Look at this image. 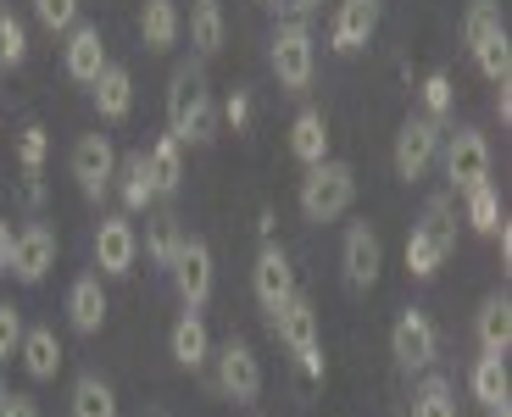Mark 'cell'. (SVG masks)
<instances>
[{"mask_svg":"<svg viewBox=\"0 0 512 417\" xmlns=\"http://www.w3.org/2000/svg\"><path fill=\"white\" fill-rule=\"evenodd\" d=\"M351 201H357V173H351V162H312L307 178H301V217L307 223H334L340 212H351Z\"/></svg>","mask_w":512,"mask_h":417,"instance_id":"obj_2","label":"cell"},{"mask_svg":"<svg viewBox=\"0 0 512 417\" xmlns=\"http://www.w3.org/2000/svg\"><path fill=\"white\" fill-rule=\"evenodd\" d=\"M212 362H218V390L229 395L234 406H251L256 395H262V362H256V351L245 340H223L218 351H212Z\"/></svg>","mask_w":512,"mask_h":417,"instance_id":"obj_6","label":"cell"},{"mask_svg":"<svg viewBox=\"0 0 512 417\" xmlns=\"http://www.w3.org/2000/svg\"><path fill=\"white\" fill-rule=\"evenodd\" d=\"M490 417H512V412H507V401H501V406H490Z\"/></svg>","mask_w":512,"mask_h":417,"instance_id":"obj_46","label":"cell"},{"mask_svg":"<svg viewBox=\"0 0 512 417\" xmlns=\"http://www.w3.org/2000/svg\"><path fill=\"white\" fill-rule=\"evenodd\" d=\"M290 151H295V162H323L329 156V117L323 112H295V123H290Z\"/></svg>","mask_w":512,"mask_h":417,"instance_id":"obj_25","label":"cell"},{"mask_svg":"<svg viewBox=\"0 0 512 417\" xmlns=\"http://www.w3.org/2000/svg\"><path fill=\"white\" fill-rule=\"evenodd\" d=\"M90 89H95V112H101L106 123H123V117L134 112V73H128V67L106 62Z\"/></svg>","mask_w":512,"mask_h":417,"instance_id":"obj_19","label":"cell"},{"mask_svg":"<svg viewBox=\"0 0 512 417\" xmlns=\"http://www.w3.org/2000/svg\"><path fill=\"white\" fill-rule=\"evenodd\" d=\"M468 390H474V401H485V406H501L507 401V356H479L474 362V373H468Z\"/></svg>","mask_w":512,"mask_h":417,"instance_id":"obj_28","label":"cell"},{"mask_svg":"<svg viewBox=\"0 0 512 417\" xmlns=\"http://www.w3.org/2000/svg\"><path fill=\"white\" fill-rule=\"evenodd\" d=\"M167 351H173V362L179 367H206L212 362V334H206V323L195 312H184L179 323H173V334H167Z\"/></svg>","mask_w":512,"mask_h":417,"instance_id":"obj_21","label":"cell"},{"mask_svg":"<svg viewBox=\"0 0 512 417\" xmlns=\"http://www.w3.org/2000/svg\"><path fill=\"white\" fill-rule=\"evenodd\" d=\"M273 323V334H279L284 345H290V356H295V367L307 373V379H323V345H318V312H312V301L301 290L290 295V301L279 306V312L268 317Z\"/></svg>","mask_w":512,"mask_h":417,"instance_id":"obj_4","label":"cell"},{"mask_svg":"<svg viewBox=\"0 0 512 417\" xmlns=\"http://www.w3.org/2000/svg\"><path fill=\"white\" fill-rule=\"evenodd\" d=\"M117 195H123V212H145V206L156 201V184H151V173H145V151H128V156H117Z\"/></svg>","mask_w":512,"mask_h":417,"instance_id":"obj_23","label":"cell"},{"mask_svg":"<svg viewBox=\"0 0 512 417\" xmlns=\"http://www.w3.org/2000/svg\"><path fill=\"white\" fill-rule=\"evenodd\" d=\"M440 156V123L435 117H407L396 134V178H407V184H418L429 167H435Z\"/></svg>","mask_w":512,"mask_h":417,"instance_id":"obj_8","label":"cell"},{"mask_svg":"<svg viewBox=\"0 0 512 417\" xmlns=\"http://www.w3.org/2000/svg\"><path fill=\"white\" fill-rule=\"evenodd\" d=\"M251 290H256V306H262V312H279L284 301H290L295 295V267H290V256L279 251V245H262V251H256V267H251Z\"/></svg>","mask_w":512,"mask_h":417,"instance_id":"obj_11","label":"cell"},{"mask_svg":"<svg viewBox=\"0 0 512 417\" xmlns=\"http://www.w3.org/2000/svg\"><path fill=\"white\" fill-rule=\"evenodd\" d=\"M462 201H468V223L479 228V234H496L507 217H501V195H496V184H474V190H462Z\"/></svg>","mask_w":512,"mask_h":417,"instance_id":"obj_31","label":"cell"},{"mask_svg":"<svg viewBox=\"0 0 512 417\" xmlns=\"http://www.w3.org/2000/svg\"><path fill=\"white\" fill-rule=\"evenodd\" d=\"M12 256H17V234H12V223L0 217V273H12Z\"/></svg>","mask_w":512,"mask_h":417,"instance_id":"obj_42","label":"cell"},{"mask_svg":"<svg viewBox=\"0 0 512 417\" xmlns=\"http://www.w3.org/2000/svg\"><path fill=\"white\" fill-rule=\"evenodd\" d=\"M34 17L51 28V34H67V28L78 23V0H34Z\"/></svg>","mask_w":512,"mask_h":417,"instance_id":"obj_37","label":"cell"},{"mask_svg":"<svg viewBox=\"0 0 512 417\" xmlns=\"http://www.w3.org/2000/svg\"><path fill=\"white\" fill-rule=\"evenodd\" d=\"M17 356H23L28 379H56L62 373V340H56L51 329H23V345H17Z\"/></svg>","mask_w":512,"mask_h":417,"instance_id":"obj_24","label":"cell"},{"mask_svg":"<svg viewBox=\"0 0 512 417\" xmlns=\"http://www.w3.org/2000/svg\"><path fill=\"white\" fill-rule=\"evenodd\" d=\"M184 34V17L173 0H145V12H140V39H145V51H173Z\"/></svg>","mask_w":512,"mask_h":417,"instance_id":"obj_22","label":"cell"},{"mask_svg":"<svg viewBox=\"0 0 512 417\" xmlns=\"http://www.w3.org/2000/svg\"><path fill=\"white\" fill-rule=\"evenodd\" d=\"M474 340H479L485 356H507V345H512V301L507 295H485V301H479Z\"/></svg>","mask_w":512,"mask_h":417,"instance_id":"obj_18","label":"cell"},{"mask_svg":"<svg viewBox=\"0 0 512 417\" xmlns=\"http://www.w3.org/2000/svg\"><path fill=\"white\" fill-rule=\"evenodd\" d=\"M474 62H479V73H485L490 84H507L512 78V39H507V28L490 34L485 45H474Z\"/></svg>","mask_w":512,"mask_h":417,"instance_id":"obj_33","label":"cell"},{"mask_svg":"<svg viewBox=\"0 0 512 417\" xmlns=\"http://www.w3.org/2000/svg\"><path fill=\"white\" fill-rule=\"evenodd\" d=\"M379 12H384V0H340V12H334V23H329V45L340 56L362 51L373 39V28H379Z\"/></svg>","mask_w":512,"mask_h":417,"instance_id":"obj_14","label":"cell"},{"mask_svg":"<svg viewBox=\"0 0 512 417\" xmlns=\"http://www.w3.org/2000/svg\"><path fill=\"white\" fill-rule=\"evenodd\" d=\"M45 151H51V139H45V128H23V167H28V173H39Z\"/></svg>","mask_w":512,"mask_h":417,"instance_id":"obj_39","label":"cell"},{"mask_svg":"<svg viewBox=\"0 0 512 417\" xmlns=\"http://www.w3.org/2000/svg\"><path fill=\"white\" fill-rule=\"evenodd\" d=\"M167 134L179 139V145H206V139L218 134V101L206 89L201 62L173 67V78H167Z\"/></svg>","mask_w":512,"mask_h":417,"instance_id":"obj_1","label":"cell"},{"mask_svg":"<svg viewBox=\"0 0 512 417\" xmlns=\"http://www.w3.org/2000/svg\"><path fill=\"white\" fill-rule=\"evenodd\" d=\"M390 356H396L407 373H429V367H435L440 334H435V323H429V312L407 306V312L396 317V329H390Z\"/></svg>","mask_w":512,"mask_h":417,"instance_id":"obj_5","label":"cell"},{"mask_svg":"<svg viewBox=\"0 0 512 417\" xmlns=\"http://www.w3.org/2000/svg\"><path fill=\"white\" fill-rule=\"evenodd\" d=\"M318 6H323V0H290V12H295V17H312Z\"/></svg>","mask_w":512,"mask_h":417,"instance_id":"obj_45","label":"cell"},{"mask_svg":"<svg viewBox=\"0 0 512 417\" xmlns=\"http://www.w3.org/2000/svg\"><path fill=\"white\" fill-rule=\"evenodd\" d=\"M212 278H218V267H212V245L184 234L179 256H173V284H179V295H184V306H190V312H195V306H206Z\"/></svg>","mask_w":512,"mask_h":417,"instance_id":"obj_12","label":"cell"},{"mask_svg":"<svg viewBox=\"0 0 512 417\" xmlns=\"http://www.w3.org/2000/svg\"><path fill=\"white\" fill-rule=\"evenodd\" d=\"M73 417H117V395L101 373H84L73 379Z\"/></svg>","mask_w":512,"mask_h":417,"instance_id":"obj_29","label":"cell"},{"mask_svg":"<svg viewBox=\"0 0 512 417\" xmlns=\"http://www.w3.org/2000/svg\"><path fill=\"white\" fill-rule=\"evenodd\" d=\"M56 267V228L51 223H28L17 234V256H12V273L23 284H39V278Z\"/></svg>","mask_w":512,"mask_h":417,"instance_id":"obj_16","label":"cell"},{"mask_svg":"<svg viewBox=\"0 0 512 417\" xmlns=\"http://www.w3.org/2000/svg\"><path fill=\"white\" fill-rule=\"evenodd\" d=\"M412 417H457V395H451V379L429 373L412 395Z\"/></svg>","mask_w":512,"mask_h":417,"instance_id":"obj_32","label":"cell"},{"mask_svg":"<svg viewBox=\"0 0 512 417\" xmlns=\"http://www.w3.org/2000/svg\"><path fill=\"white\" fill-rule=\"evenodd\" d=\"M73 178H78V195L84 201H101L106 190H112V178H117V151H112V139L106 134H84L73 145Z\"/></svg>","mask_w":512,"mask_h":417,"instance_id":"obj_7","label":"cell"},{"mask_svg":"<svg viewBox=\"0 0 512 417\" xmlns=\"http://www.w3.org/2000/svg\"><path fill=\"white\" fill-rule=\"evenodd\" d=\"M0 417H39V406H34V395H6V401H0Z\"/></svg>","mask_w":512,"mask_h":417,"instance_id":"obj_41","label":"cell"},{"mask_svg":"<svg viewBox=\"0 0 512 417\" xmlns=\"http://www.w3.org/2000/svg\"><path fill=\"white\" fill-rule=\"evenodd\" d=\"M17 345H23V312L12 301H0V362L17 356Z\"/></svg>","mask_w":512,"mask_h":417,"instance_id":"obj_38","label":"cell"},{"mask_svg":"<svg viewBox=\"0 0 512 417\" xmlns=\"http://www.w3.org/2000/svg\"><path fill=\"white\" fill-rule=\"evenodd\" d=\"M446 178L451 190H474V184L490 178V139L479 128H457L446 139Z\"/></svg>","mask_w":512,"mask_h":417,"instance_id":"obj_10","label":"cell"},{"mask_svg":"<svg viewBox=\"0 0 512 417\" xmlns=\"http://www.w3.org/2000/svg\"><path fill=\"white\" fill-rule=\"evenodd\" d=\"M28 56V28L12 12H0V67H23Z\"/></svg>","mask_w":512,"mask_h":417,"instance_id":"obj_35","label":"cell"},{"mask_svg":"<svg viewBox=\"0 0 512 417\" xmlns=\"http://www.w3.org/2000/svg\"><path fill=\"white\" fill-rule=\"evenodd\" d=\"M379 267H384V245L373 234V223H351L346 228V245H340V273H346V290H373L379 284Z\"/></svg>","mask_w":512,"mask_h":417,"instance_id":"obj_9","label":"cell"},{"mask_svg":"<svg viewBox=\"0 0 512 417\" xmlns=\"http://www.w3.org/2000/svg\"><path fill=\"white\" fill-rule=\"evenodd\" d=\"M418 95H423V112L435 117V123H440V117H451V101H457V89H451V73H429Z\"/></svg>","mask_w":512,"mask_h":417,"instance_id":"obj_36","label":"cell"},{"mask_svg":"<svg viewBox=\"0 0 512 417\" xmlns=\"http://www.w3.org/2000/svg\"><path fill=\"white\" fill-rule=\"evenodd\" d=\"M273 78H279L284 95H307L312 89V73H318V45H312V28L307 17H290V23L273 28Z\"/></svg>","mask_w":512,"mask_h":417,"instance_id":"obj_3","label":"cell"},{"mask_svg":"<svg viewBox=\"0 0 512 417\" xmlns=\"http://www.w3.org/2000/svg\"><path fill=\"white\" fill-rule=\"evenodd\" d=\"M501 0H474V6H468V17H462V39H468V51H474V45H485L490 34H501Z\"/></svg>","mask_w":512,"mask_h":417,"instance_id":"obj_34","label":"cell"},{"mask_svg":"<svg viewBox=\"0 0 512 417\" xmlns=\"http://www.w3.org/2000/svg\"><path fill=\"white\" fill-rule=\"evenodd\" d=\"M145 173H151V184H156V201L162 195H179V184H184V145L173 134H162V139H151V151H145Z\"/></svg>","mask_w":512,"mask_h":417,"instance_id":"obj_20","label":"cell"},{"mask_svg":"<svg viewBox=\"0 0 512 417\" xmlns=\"http://www.w3.org/2000/svg\"><path fill=\"white\" fill-rule=\"evenodd\" d=\"M62 62H67V78H73V84H95V78H101V67H106L101 28H95V23H73V28H67Z\"/></svg>","mask_w":512,"mask_h":417,"instance_id":"obj_15","label":"cell"},{"mask_svg":"<svg viewBox=\"0 0 512 417\" xmlns=\"http://www.w3.org/2000/svg\"><path fill=\"white\" fill-rule=\"evenodd\" d=\"M218 117H223V123L234 128V134H240V128L251 123V95H245V89H234L229 101H223V112H218Z\"/></svg>","mask_w":512,"mask_h":417,"instance_id":"obj_40","label":"cell"},{"mask_svg":"<svg viewBox=\"0 0 512 417\" xmlns=\"http://www.w3.org/2000/svg\"><path fill=\"white\" fill-rule=\"evenodd\" d=\"M223 34H229V23H223V0H195L190 6V45L201 56H218Z\"/></svg>","mask_w":512,"mask_h":417,"instance_id":"obj_26","label":"cell"},{"mask_svg":"<svg viewBox=\"0 0 512 417\" xmlns=\"http://www.w3.org/2000/svg\"><path fill=\"white\" fill-rule=\"evenodd\" d=\"M106 290H101V278L95 273H84V278H73V290H67V323H73L78 334H101L106 329Z\"/></svg>","mask_w":512,"mask_h":417,"instance_id":"obj_17","label":"cell"},{"mask_svg":"<svg viewBox=\"0 0 512 417\" xmlns=\"http://www.w3.org/2000/svg\"><path fill=\"white\" fill-rule=\"evenodd\" d=\"M440 267H446V251H440V240L418 223V228L407 234V273H412V278H435Z\"/></svg>","mask_w":512,"mask_h":417,"instance_id":"obj_30","label":"cell"},{"mask_svg":"<svg viewBox=\"0 0 512 417\" xmlns=\"http://www.w3.org/2000/svg\"><path fill=\"white\" fill-rule=\"evenodd\" d=\"M496 117H501V123H512V95H507V84H496Z\"/></svg>","mask_w":512,"mask_h":417,"instance_id":"obj_43","label":"cell"},{"mask_svg":"<svg viewBox=\"0 0 512 417\" xmlns=\"http://www.w3.org/2000/svg\"><path fill=\"white\" fill-rule=\"evenodd\" d=\"M45 201V184H39V173H28V206Z\"/></svg>","mask_w":512,"mask_h":417,"instance_id":"obj_44","label":"cell"},{"mask_svg":"<svg viewBox=\"0 0 512 417\" xmlns=\"http://www.w3.org/2000/svg\"><path fill=\"white\" fill-rule=\"evenodd\" d=\"M179 245H184V223H179L173 212H156L151 223H145V251H151L156 267H173Z\"/></svg>","mask_w":512,"mask_h":417,"instance_id":"obj_27","label":"cell"},{"mask_svg":"<svg viewBox=\"0 0 512 417\" xmlns=\"http://www.w3.org/2000/svg\"><path fill=\"white\" fill-rule=\"evenodd\" d=\"M95 262H101L106 278L134 273V262H140V234H134L128 217H101V228H95Z\"/></svg>","mask_w":512,"mask_h":417,"instance_id":"obj_13","label":"cell"},{"mask_svg":"<svg viewBox=\"0 0 512 417\" xmlns=\"http://www.w3.org/2000/svg\"><path fill=\"white\" fill-rule=\"evenodd\" d=\"M6 395H12V390H6V373H0V401H6Z\"/></svg>","mask_w":512,"mask_h":417,"instance_id":"obj_47","label":"cell"}]
</instances>
